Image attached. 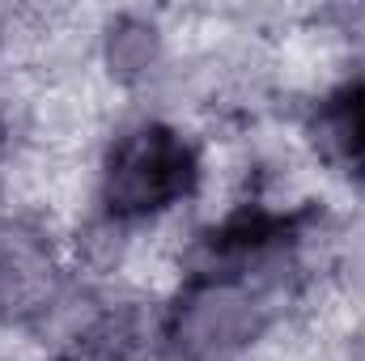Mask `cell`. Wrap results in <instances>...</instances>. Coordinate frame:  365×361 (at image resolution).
I'll return each instance as SVG.
<instances>
[{
  "label": "cell",
  "mask_w": 365,
  "mask_h": 361,
  "mask_svg": "<svg viewBox=\"0 0 365 361\" xmlns=\"http://www.w3.org/2000/svg\"><path fill=\"white\" fill-rule=\"evenodd\" d=\"M284 272H204L179 293L166 340L179 361H242L272 332Z\"/></svg>",
  "instance_id": "obj_1"
},
{
  "label": "cell",
  "mask_w": 365,
  "mask_h": 361,
  "mask_svg": "<svg viewBox=\"0 0 365 361\" xmlns=\"http://www.w3.org/2000/svg\"><path fill=\"white\" fill-rule=\"evenodd\" d=\"M200 183V153L179 128L149 119L128 128L102 158L98 200L110 225L153 221L182 204Z\"/></svg>",
  "instance_id": "obj_2"
},
{
  "label": "cell",
  "mask_w": 365,
  "mask_h": 361,
  "mask_svg": "<svg viewBox=\"0 0 365 361\" xmlns=\"http://www.w3.org/2000/svg\"><path fill=\"white\" fill-rule=\"evenodd\" d=\"M64 289V268L56 247L26 221H0V319L34 323L43 319Z\"/></svg>",
  "instance_id": "obj_3"
},
{
  "label": "cell",
  "mask_w": 365,
  "mask_h": 361,
  "mask_svg": "<svg viewBox=\"0 0 365 361\" xmlns=\"http://www.w3.org/2000/svg\"><path fill=\"white\" fill-rule=\"evenodd\" d=\"M306 145L319 166L344 179H365V77L336 81L306 115Z\"/></svg>",
  "instance_id": "obj_4"
},
{
  "label": "cell",
  "mask_w": 365,
  "mask_h": 361,
  "mask_svg": "<svg viewBox=\"0 0 365 361\" xmlns=\"http://www.w3.org/2000/svg\"><path fill=\"white\" fill-rule=\"evenodd\" d=\"M106 68L115 77V86H149L162 64H166V30H158L153 21L145 17H119L110 30H106Z\"/></svg>",
  "instance_id": "obj_5"
},
{
  "label": "cell",
  "mask_w": 365,
  "mask_h": 361,
  "mask_svg": "<svg viewBox=\"0 0 365 361\" xmlns=\"http://www.w3.org/2000/svg\"><path fill=\"white\" fill-rule=\"evenodd\" d=\"M0 39H4V30H0Z\"/></svg>",
  "instance_id": "obj_6"
}]
</instances>
